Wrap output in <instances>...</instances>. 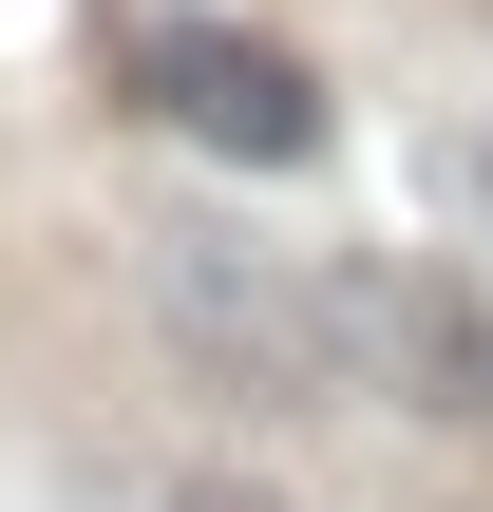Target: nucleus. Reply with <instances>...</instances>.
<instances>
[{
    "label": "nucleus",
    "mask_w": 493,
    "mask_h": 512,
    "mask_svg": "<svg viewBox=\"0 0 493 512\" xmlns=\"http://www.w3.org/2000/svg\"><path fill=\"white\" fill-rule=\"evenodd\" d=\"M152 304H171V342H190L209 380H247V399H323V380H342V285H304V266L247 247V228H152Z\"/></svg>",
    "instance_id": "1"
},
{
    "label": "nucleus",
    "mask_w": 493,
    "mask_h": 512,
    "mask_svg": "<svg viewBox=\"0 0 493 512\" xmlns=\"http://www.w3.org/2000/svg\"><path fill=\"white\" fill-rule=\"evenodd\" d=\"M133 95H152L171 133H209L228 171H304V152H323V76H304L285 38H247V19H152V38H133Z\"/></svg>",
    "instance_id": "2"
},
{
    "label": "nucleus",
    "mask_w": 493,
    "mask_h": 512,
    "mask_svg": "<svg viewBox=\"0 0 493 512\" xmlns=\"http://www.w3.org/2000/svg\"><path fill=\"white\" fill-rule=\"evenodd\" d=\"M323 285H342V380H380L399 418H475L493 399L475 285H437V266H323Z\"/></svg>",
    "instance_id": "3"
},
{
    "label": "nucleus",
    "mask_w": 493,
    "mask_h": 512,
    "mask_svg": "<svg viewBox=\"0 0 493 512\" xmlns=\"http://www.w3.org/2000/svg\"><path fill=\"white\" fill-rule=\"evenodd\" d=\"M152 512H304V494H266V475H171Z\"/></svg>",
    "instance_id": "4"
}]
</instances>
